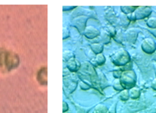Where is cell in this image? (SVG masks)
Listing matches in <instances>:
<instances>
[{
    "mask_svg": "<svg viewBox=\"0 0 156 113\" xmlns=\"http://www.w3.org/2000/svg\"><path fill=\"white\" fill-rule=\"evenodd\" d=\"M143 50L147 53H152L155 50V42L152 38H146L142 44Z\"/></svg>",
    "mask_w": 156,
    "mask_h": 113,
    "instance_id": "6da1fadb",
    "label": "cell"
},
{
    "mask_svg": "<svg viewBox=\"0 0 156 113\" xmlns=\"http://www.w3.org/2000/svg\"><path fill=\"white\" fill-rule=\"evenodd\" d=\"M151 9L149 7H140L136 11V13L135 14V16L136 18H143L149 15L151 13Z\"/></svg>",
    "mask_w": 156,
    "mask_h": 113,
    "instance_id": "7a4b0ae2",
    "label": "cell"
},
{
    "mask_svg": "<svg viewBox=\"0 0 156 113\" xmlns=\"http://www.w3.org/2000/svg\"><path fill=\"white\" fill-rule=\"evenodd\" d=\"M140 91L138 88H133L130 90V96L131 97L136 99V98H138L140 96Z\"/></svg>",
    "mask_w": 156,
    "mask_h": 113,
    "instance_id": "3957f363",
    "label": "cell"
},
{
    "mask_svg": "<svg viewBox=\"0 0 156 113\" xmlns=\"http://www.w3.org/2000/svg\"><path fill=\"white\" fill-rule=\"evenodd\" d=\"M147 24L149 25V27H152V28H156V18L152 17V18H149L147 21Z\"/></svg>",
    "mask_w": 156,
    "mask_h": 113,
    "instance_id": "277c9868",
    "label": "cell"
},
{
    "mask_svg": "<svg viewBox=\"0 0 156 113\" xmlns=\"http://www.w3.org/2000/svg\"><path fill=\"white\" fill-rule=\"evenodd\" d=\"M152 86H153V88L156 89V79L155 80L153 81V82H152Z\"/></svg>",
    "mask_w": 156,
    "mask_h": 113,
    "instance_id": "5b68a950",
    "label": "cell"
},
{
    "mask_svg": "<svg viewBox=\"0 0 156 113\" xmlns=\"http://www.w3.org/2000/svg\"><path fill=\"white\" fill-rule=\"evenodd\" d=\"M154 67H155V74H156V62L155 61L154 62Z\"/></svg>",
    "mask_w": 156,
    "mask_h": 113,
    "instance_id": "8992f818",
    "label": "cell"
},
{
    "mask_svg": "<svg viewBox=\"0 0 156 113\" xmlns=\"http://www.w3.org/2000/svg\"><path fill=\"white\" fill-rule=\"evenodd\" d=\"M155 48H156V44H155Z\"/></svg>",
    "mask_w": 156,
    "mask_h": 113,
    "instance_id": "52a82bcc",
    "label": "cell"
}]
</instances>
